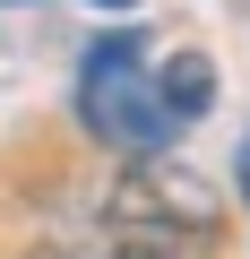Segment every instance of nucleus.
I'll return each mask as SVG.
<instances>
[{"mask_svg": "<svg viewBox=\"0 0 250 259\" xmlns=\"http://www.w3.org/2000/svg\"><path fill=\"white\" fill-rule=\"evenodd\" d=\"M112 259H173V242H147V233H121Z\"/></svg>", "mask_w": 250, "mask_h": 259, "instance_id": "obj_4", "label": "nucleus"}, {"mask_svg": "<svg viewBox=\"0 0 250 259\" xmlns=\"http://www.w3.org/2000/svg\"><path fill=\"white\" fill-rule=\"evenodd\" d=\"M156 87H164L173 121H198V112H216V61H207V52H173V61L156 69Z\"/></svg>", "mask_w": 250, "mask_h": 259, "instance_id": "obj_3", "label": "nucleus"}, {"mask_svg": "<svg viewBox=\"0 0 250 259\" xmlns=\"http://www.w3.org/2000/svg\"><path fill=\"white\" fill-rule=\"evenodd\" d=\"M95 9H138V0H95Z\"/></svg>", "mask_w": 250, "mask_h": 259, "instance_id": "obj_6", "label": "nucleus"}, {"mask_svg": "<svg viewBox=\"0 0 250 259\" xmlns=\"http://www.w3.org/2000/svg\"><path fill=\"white\" fill-rule=\"evenodd\" d=\"M104 216H112V233H147V242H216L224 233L216 182L190 173V164H173L164 147H147V156H130L112 173Z\"/></svg>", "mask_w": 250, "mask_h": 259, "instance_id": "obj_2", "label": "nucleus"}, {"mask_svg": "<svg viewBox=\"0 0 250 259\" xmlns=\"http://www.w3.org/2000/svg\"><path fill=\"white\" fill-rule=\"evenodd\" d=\"M26 259H69V250H26Z\"/></svg>", "mask_w": 250, "mask_h": 259, "instance_id": "obj_7", "label": "nucleus"}, {"mask_svg": "<svg viewBox=\"0 0 250 259\" xmlns=\"http://www.w3.org/2000/svg\"><path fill=\"white\" fill-rule=\"evenodd\" d=\"M233 9H241V18H250V0H233Z\"/></svg>", "mask_w": 250, "mask_h": 259, "instance_id": "obj_8", "label": "nucleus"}, {"mask_svg": "<svg viewBox=\"0 0 250 259\" xmlns=\"http://www.w3.org/2000/svg\"><path fill=\"white\" fill-rule=\"evenodd\" d=\"M78 121L112 156H147V147H164L181 130L173 104H164V87L147 78V35L138 26H121V35H104L86 52V69H78Z\"/></svg>", "mask_w": 250, "mask_h": 259, "instance_id": "obj_1", "label": "nucleus"}, {"mask_svg": "<svg viewBox=\"0 0 250 259\" xmlns=\"http://www.w3.org/2000/svg\"><path fill=\"white\" fill-rule=\"evenodd\" d=\"M241 207H250V130H241Z\"/></svg>", "mask_w": 250, "mask_h": 259, "instance_id": "obj_5", "label": "nucleus"}]
</instances>
